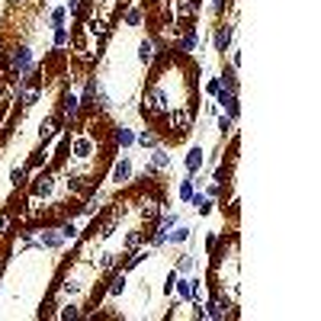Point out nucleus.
I'll return each mask as SVG.
<instances>
[{"label": "nucleus", "mask_w": 321, "mask_h": 321, "mask_svg": "<svg viewBox=\"0 0 321 321\" xmlns=\"http://www.w3.org/2000/svg\"><path fill=\"white\" fill-rule=\"evenodd\" d=\"M122 292H126V273H116L110 282V296H122Z\"/></svg>", "instance_id": "16"}, {"label": "nucleus", "mask_w": 321, "mask_h": 321, "mask_svg": "<svg viewBox=\"0 0 321 321\" xmlns=\"http://www.w3.org/2000/svg\"><path fill=\"white\" fill-rule=\"evenodd\" d=\"M87 32L94 36V39H106V32H110V26L100 20H87Z\"/></svg>", "instance_id": "13"}, {"label": "nucleus", "mask_w": 321, "mask_h": 321, "mask_svg": "<svg viewBox=\"0 0 321 321\" xmlns=\"http://www.w3.org/2000/svg\"><path fill=\"white\" fill-rule=\"evenodd\" d=\"M232 122L234 119H228V116H218V132L225 135V132H232Z\"/></svg>", "instance_id": "27"}, {"label": "nucleus", "mask_w": 321, "mask_h": 321, "mask_svg": "<svg viewBox=\"0 0 321 321\" xmlns=\"http://www.w3.org/2000/svg\"><path fill=\"white\" fill-rule=\"evenodd\" d=\"M122 20H126L128 26H138V22L144 20V10H142V6H132V10H126V13H122Z\"/></svg>", "instance_id": "15"}, {"label": "nucleus", "mask_w": 321, "mask_h": 321, "mask_svg": "<svg viewBox=\"0 0 321 321\" xmlns=\"http://www.w3.org/2000/svg\"><path fill=\"white\" fill-rule=\"evenodd\" d=\"M6 225H10V218H6V216H0V234L6 232Z\"/></svg>", "instance_id": "30"}, {"label": "nucleus", "mask_w": 321, "mask_h": 321, "mask_svg": "<svg viewBox=\"0 0 321 321\" xmlns=\"http://www.w3.org/2000/svg\"><path fill=\"white\" fill-rule=\"evenodd\" d=\"M52 180H55V177H52L48 170H42L39 177H36V183H32V196H48V193H52V186H55Z\"/></svg>", "instance_id": "4"}, {"label": "nucleus", "mask_w": 321, "mask_h": 321, "mask_svg": "<svg viewBox=\"0 0 321 321\" xmlns=\"http://www.w3.org/2000/svg\"><path fill=\"white\" fill-rule=\"evenodd\" d=\"M61 241H64V238H61V234H42V248H61Z\"/></svg>", "instance_id": "21"}, {"label": "nucleus", "mask_w": 321, "mask_h": 321, "mask_svg": "<svg viewBox=\"0 0 321 321\" xmlns=\"http://www.w3.org/2000/svg\"><path fill=\"white\" fill-rule=\"evenodd\" d=\"M190 238V228H177V232H167V241H186Z\"/></svg>", "instance_id": "24"}, {"label": "nucleus", "mask_w": 321, "mask_h": 321, "mask_svg": "<svg viewBox=\"0 0 321 321\" xmlns=\"http://www.w3.org/2000/svg\"><path fill=\"white\" fill-rule=\"evenodd\" d=\"M58 126H61V116H48V119H42V126H39V142H52L55 138V132H58Z\"/></svg>", "instance_id": "2"}, {"label": "nucleus", "mask_w": 321, "mask_h": 321, "mask_svg": "<svg viewBox=\"0 0 321 321\" xmlns=\"http://www.w3.org/2000/svg\"><path fill=\"white\" fill-rule=\"evenodd\" d=\"M135 142L144 144V148H158V144H160V138H158L154 132H142V135H135Z\"/></svg>", "instance_id": "17"}, {"label": "nucleus", "mask_w": 321, "mask_h": 321, "mask_svg": "<svg viewBox=\"0 0 321 321\" xmlns=\"http://www.w3.org/2000/svg\"><path fill=\"white\" fill-rule=\"evenodd\" d=\"M164 167H170V154H167L164 148H154V154H151V170H164Z\"/></svg>", "instance_id": "9"}, {"label": "nucleus", "mask_w": 321, "mask_h": 321, "mask_svg": "<svg viewBox=\"0 0 321 321\" xmlns=\"http://www.w3.org/2000/svg\"><path fill=\"white\" fill-rule=\"evenodd\" d=\"M61 45H68V29L55 26V48H61Z\"/></svg>", "instance_id": "25"}, {"label": "nucleus", "mask_w": 321, "mask_h": 321, "mask_svg": "<svg viewBox=\"0 0 321 321\" xmlns=\"http://www.w3.org/2000/svg\"><path fill=\"white\" fill-rule=\"evenodd\" d=\"M10 183H13V186H26V167H13Z\"/></svg>", "instance_id": "18"}, {"label": "nucleus", "mask_w": 321, "mask_h": 321, "mask_svg": "<svg viewBox=\"0 0 321 321\" xmlns=\"http://www.w3.org/2000/svg\"><path fill=\"white\" fill-rule=\"evenodd\" d=\"M78 110H80V100L74 94L61 96V119H74V116H78Z\"/></svg>", "instance_id": "5"}, {"label": "nucleus", "mask_w": 321, "mask_h": 321, "mask_svg": "<svg viewBox=\"0 0 321 321\" xmlns=\"http://www.w3.org/2000/svg\"><path fill=\"white\" fill-rule=\"evenodd\" d=\"M138 244H142V232H132V234L126 238V250L132 254V250H138Z\"/></svg>", "instance_id": "20"}, {"label": "nucleus", "mask_w": 321, "mask_h": 321, "mask_svg": "<svg viewBox=\"0 0 321 321\" xmlns=\"http://www.w3.org/2000/svg\"><path fill=\"white\" fill-rule=\"evenodd\" d=\"M61 238H78V228L64 222V225H61Z\"/></svg>", "instance_id": "29"}, {"label": "nucleus", "mask_w": 321, "mask_h": 321, "mask_svg": "<svg viewBox=\"0 0 321 321\" xmlns=\"http://www.w3.org/2000/svg\"><path fill=\"white\" fill-rule=\"evenodd\" d=\"M177 222H180L177 212H164V216H160V228H164V232H170V228L177 225Z\"/></svg>", "instance_id": "19"}, {"label": "nucleus", "mask_w": 321, "mask_h": 321, "mask_svg": "<svg viewBox=\"0 0 321 321\" xmlns=\"http://www.w3.org/2000/svg\"><path fill=\"white\" fill-rule=\"evenodd\" d=\"M190 202H193V209L200 212V216H209V212H212V202H209V196H196V193H193V200H190Z\"/></svg>", "instance_id": "14"}, {"label": "nucleus", "mask_w": 321, "mask_h": 321, "mask_svg": "<svg viewBox=\"0 0 321 321\" xmlns=\"http://www.w3.org/2000/svg\"><path fill=\"white\" fill-rule=\"evenodd\" d=\"M200 167H202V148H190V154H186V170H190V177H196V174H200Z\"/></svg>", "instance_id": "7"}, {"label": "nucleus", "mask_w": 321, "mask_h": 321, "mask_svg": "<svg viewBox=\"0 0 321 321\" xmlns=\"http://www.w3.org/2000/svg\"><path fill=\"white\" fill-rule=\"evenodd\" d=\"M20 100H22V106H32L36 100H39V87H36V84H26V87H20Z\"/></svg>", "instance_id": "12"}, {"label": "nucleus", "mask_w": 321, "mask_h": 321, "mask_svg": "<svg viewBox=\"0 0 321 321\" xmlns=\"http://www.w3.org/2000/svg\"><path fill=\"white\" fill-rule=\"evenodd\" d=\"M218 90H222V80H218V78H212L209 84H206V94H209V96H216Z\"/></svg>", "instance_id": "26"}, {"label": "nucleus", "mask_w": 321, "mask_h": 321, "mask_svg": "<svg viewBox=\"0 0 321 321\" xmlns=\"http://www.w3.org/2000/svg\"><path fill=\"white\" fill-rule=\"evenodd\" d=\"M164 244H167V232H164V228H158V232L151 234V248H164Z\"/></svg>", "instance_id": "23"}, {"label": "nucleus", "mask_w": 321, "mask_h": 321, "mask_svg": "<svg viewBox=\"0 0 321 321\" xmlns=\"http://www.w3.org/2000/svg\"><path fill=\"white\" fill-rule=\"evenodd\" d=\"M90 154H94V138H74V158L87 160Z\"/></svg>", "instance_id": "6"}, {"label": "nucleus", "mask_w": 321, "mask_h": 321, "mask_svg": "<svg viewBox=\"0 0 321 321\" xmlns=\"http://www.w3.org/2000/svg\"><path fill=\"white\" fill-rule=\"evenodd\" d=\"M29 68H32V52L22 48V45H20V48H13L10 52V78H20L22 80V74H26Z\"/></svg>", "instance_id": "1"}, {"label": "nucleus", "mask_w": 321, "mask_h": 321, "mask_svg": "<svg viewBox=\"0 0 321 321\" xmlns=\"http://www.w3.org/2000/svg\"><path fill=\"white\" fill-rule=\"evenodd\" d=\"M180 200H183V202L193 200V180H183V183H180Z\"/></svg>", "instance_id": "22"}, {"label": "nucleus", "mask_w": 321, "mask_h": 321, "mask_svg": "<svg viewBox=\"0 0 321 321\" xmlns=\"http://www.w3.org/2000/svg\"><path fill=\"white\" fill-rule=\"evenodd\" d=\"M154 55H158V48H154V39H142V45H138V58L148 64V61H154Z\"/></svg>", "instance_id": "11"}, {"label": "nucleus", "mask_w": 321, "mask_h": 321, "mask_svg": "<svg viewBox=\"0 0 321 321\" xmlns=\"http://www.w3.org/2000/svg\"><path fill=\"white\" fill-rule=\"evenodd\" d=\"M128 177H132V160H128V158H119L116 160V164H112V183H126Z\"/></svg>", "instance_id": "3"}, {"label": "nucleus", "mask_w": 321, "mask_h": 321, "mask_svg": "<svg viewBox=\"0 0 321 321\" xmlns=\"http://www.w3.org/2000/svg\"><path fill=\"white\" fill-rule=\"evenodd\" d=\"M112 138H116V144H122V148H128V144H135V132L126 126H116L112 128Z\"/></svg>", "instance_id": "8"}, {"label": "nucleus", "mask_w": 321, "mask_h": 321, "mask_svg": "<svg viewBox=\"0 0 321 321\" xmlns=\"http://www.w3.org/2000/svg\"><path fill=\"white\" fill-rule=\"evenodd\" d=\"M232 42V26H218L216 29V52H225Z\"/></svg>", "instance_id": "10"}, {"label": "nucleus", "mask_w": 321, "mask_h": 321, "mask_svg": "<svg viewBox=\"0 0 321 321\" xmlns=\"http://www.w3.org/2000/svg\"><path fill=\"white\" fill-rule=\"evenodd\" d=\"M186 270H193V257H180V264H177V273H186Z\"/></svg>", "instance_id": "28"}]
</instances>
